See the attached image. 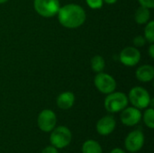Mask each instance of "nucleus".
<instances>
[{
    "mask_svg": "<svg viewBox=\"0 0 154 153\" xmlns=\"http://www.w3.org/2000/svg\"><path fill=\"white\" fill-rule=\"evenodd\" d=\"M120 119L124 125L125 126H134L138 124L142 119V113L140 109L132 106V107H125L123 111H121Z\"/></svg>",
    "mask_w": 154,
    "mask_h": 153,
    "instance_id": "9d476101",
    "label": "nucleus"
},
{
    "mask_svg": "<svg viewBox=\"0 0 154 153\" xmlns=\"http://www.w3.org/2000/svg\"><path fill=\"white\" fill-rule=\"evenodd\" d=\"M149 55L152 59L154 58V44L152 43H151L150 48H149Z\"/></svg>",
    "mask_w": 154,
    "mask_h": 153,
    "instance_id": "5701e85b",
    "label": "nucleus"
},
{
    "mask_svg": "<svg viewBox=\"0 0 154 153\" xmlns=\"http://www.w3.org/2000/svg\"><path fill=\"white\" fill-rule=\"evenodd\" d=\"M128 101L138 109H145L150 106L152 98L149 92L142 87H133L128 95Z\"/></svg>",
    "mask_w": 154,
    "mask_h": 153,
    "instance_id": "20e7f679",
    "label": "nucleus"
},
{
    "mask_svg": "<svg viewBox=\"0 0 154 153\" xmlns=\"http://www.w3.org/2000/svg\"><path fill=\"white\" fill-rule=\"evenodd\" d=\"M143 122L145 124V125L147 127H149L150 129H153L154 128V110L153 107H150L146 109V111L144 112L143 115H142Z\"/></svg>",
    "mask_w": 154,
    "mask_h": 153,
    "instance_id": "f3484780",
    "label": "nucleus"
},
{
    "mask_svg": "<svg viewBox=\"0 0 154 153\" xmlns=\"http://www.w3.org/2000/svg\"><path fill=\"white\" fill-rule=\"evenodd\" d=\"M128 97L123 92H112L105 99L104 106L107 112L115 114L123 111L128 106Z\"/></svg>",
    "mask_w": 154,
    "mask_h": 153,
    "instance_id": "f03ea898",
    "label": "nucleus"
},
{
    "mask_svg": "<svg viewBox=\"0 0 154 153\" xmlns=\"http://www.w3.org/2000/svg\"><path fill=\"white\" fill-rule=\"evenodd\" d=\"M116 126V121L112 115H105L97 123V132L102 136H108L111 134Z\"/></svg>",
    "mask_w": 154,
    "mask_h": 153,
    "instance_id": "9b49d317",
    "label": "nucleus"
},
{
    "mask_svg": "<svg viewBox=\"0 0 154 153\" xmlns=\"http://www.w3.org/2000/svg\"><path fill=\"white\" fill-rule=\"evenodd\" d=\"M82 153H103V150L99 142L95 140H88L86 141L81 149Z\"/></svg>",
    "mask_w": 154,
    "mask_h": 153,
    "instance_id": "2eb2a0df",
    "label": "nucleus"
},
{
    "mask_svg": "<svg viewBox=\"0 0 154 153\" xmlns=\"http://www.w3.org/2000/svg\"><path fill=\"white\" fill-rule=\"evenodd\" d=\"M72 140L70 130L63 125L55 127L50 135V142L52 146L57 149H64L69 146Z\"/></svg>",
    "mask_w": 154,
    "mask_h": 153,
    "instance_id": "7ed1b4c3",
    "label": "nucleus"
},
{
    "mask_svg": "<svg viewBox=\"0 0 154 153\" xmlns=\"http://www.w3.org/2000/svg\"><path fill=\"white\" fill-rule=\"evenodd\" d=\"M75 103V95L70 91H65L57 97V106L59 108L68 110L73 106Z\"/></svg>",
    "mask_w": 154,
    "mask_h": 153,
    "instance_id": "f8f14e48",
    "label": "nucleus"
},
{
    "mask_svg": "<svg viewBox=\"0 0 154 153\" xmlns=\"http://www.w3.org/2000/svg\"><path fill=\"white\" fill-rule=\"evenodd\" d=\"M57 124V116L55 113L51 109L42 110L37 118V124L41 131L44 133H51Z\"/></svg>",
    "mask_w": 154,
    "mask_h": 153,
    "instance_id": "0eeeda50",
    "label": "nucleus"
},
{
    "mask_svg": "<svg viewBox=\"0 0 154 153\" xmlns=\"http://www.w3.org/2000/svg\"><path fill=\"white\" fill-rule=\"evenodd\" d=\"M144 134L141 130H134L129 133L125 140V147L130 152H137L144 145Z\"/></svg>",
    "mask_w": 154,
    "mask_h": 153,
    "instance_id": "6e6552de",
    "label": "nucleus"
},
{
    "mask_svg": "<svg viewBox=\"0 0 154 153\" xmlns=\"http://www.w3.org/2000/svg\"><path fill=\"white\" fill-rule=\"evenodd\" d=\"M8 0H0V4H4V3H5V2H7Z\"/></svg>",
    "mask_w": 154,
    "mask_h": 153,
    "instance_id": "a878e982",
    "label": "nucleus"
},
{
    "mask_svg": "<svg viewBox=\"0 0 154 153\" xmlns=\"http://www.w3.org/2000/svg\"><path fill=\"white\" fill-rule=\"evenodd\" d=\"M150 18H151L150 10L149 8L144 6H140L134 14V19L138 24L147 23L150 21Z\"/></svg>",
    "mask_w": 154,
    "mask_h": 153,
    "instance_id": "4468645a",
    "label": "nucleus"
},
{
    "mask_svg": "<svg viewBox=\"0 0 154 153\" xmlns=\"http://www.w3.org/2000/svg\"><path fill=\"white\" fill-rule=\"evenodd\" d=\"M141 6H144L147 8H153L154 7V0H138Z\"/></svg>",
    "mask_w": 154,
    "mask_h": 153,
    "instance_id": "412c9836",
    "label": "nucleus"
},
{
    "mask_svg": "<svg viewBox=\"0 0 154 153\" xmlns=\"http://www.w3.org/2000/svg\"><path fill=\"white\" fill-rule=\"evenodd\" d=\"M120 61L127 67H134L141 60V52L135 47H126L122 50L119 55Z\"/></svg>",
    "mask_w": 154,
    "mask_h": 153,
    "instance_id": "1a4fd4ad",
    "label": "nucleus"
},
{
    "mask_svg": "<svg viewBox=\"0 0 154 153\" xmlns=\"http://www.w3.org/2000/svg\"><path fill=\"white\" fill-rule=\"evenodd\" d=\"M42 153H59V152H58V149H57V148H55V147H54V146H52V145H50V146L45 147V148L42 150Z\"/></svg>",
    "mask_w": 154,
    "mask_h": 153,
    "instance_id": "4be33fe9",
    "label": "nucleus"
},
{
    "mask_svg": "<svg viewBox=\"0 0 154 153\" xmlns=\"http://www.w3.org/2000/svg\"><path fill=\"white\" fill-rule=\"evenodd\" d=\"M145 42H146V40H145V38L143 37V36H142V35H138V36H136L134 39V46L135 47H143V46H144V44H145Z\"/></svg>",
    "mask_w": 154,
    "mask_h": 153,
    "instance_id": "aec40b11",
    "label": "nucleus"
},
{
    "mask_svg": "<svg viewBox=\"0 0 154 153\" xmlns=\"http://www.w3.org/2000/svg\"><path fill=\"white\" fill-rule=\"evenodd\" d=\"M106 4H108V5H114L117 2V0H103Z\"/></svg>",
    "mask_w": 154,
    "mask_h": 153,
    "instance_id": "393cba45",
    "label": "nucleus"
},
{
    "mask_svg": "<svg viewBox=\"0 0 154 153\" xmlns=\"http://www.w3.org/2000/svg\"><path fill=\"white\" fill-rule=\"evenodd\" d=\"M33 6L41 16L50 18L58 14L60 4L59 0H34Z\"/></svg>",
    "mask_w": 154,
    "mask_h": 153,
    "instance_id": "39448f33",
    "label": "nucleus"
},
{
    "mask_svg": "<svg viewBox=\"0 0 154 153\" xmlns=\"http://www.w3.org/2000/svg\"><path fill=\"white\" fill-rule=\"evenodd\" d=\"M57 15L60 23L69 29L78 28L86 21L85 10L76 4H68L60 6Z\"/></svg>",
    "mask_w": 154,
    "mask_h": 153,
    "instance_id": "f257e3e1",
    "label": "nucleus"
},
{
    "mask_svg": "<svg viewBox=\"0 0 154 153\" xmlns=\"http://www.w3.org/2000/svg\"><path fill=\"white\" fill-rule=\"evenodd\" d=\"M110 153H125V151L124 150L120 149V148H115V149H113V150L111 151V152Z\"/></svg>",
    "mask_w": 154,
    "mask_h": 153,
    "instance_id": "b1692460",
    "label": "nucleus"
},
{
    "mask_svg": "<svg viewBox=\"0 0 154 153\" xmlns=\"http://www.w3.org/2000/svg\"><path fill=\"white\" fill-rule=\"evenodd\" d=\"M90 65H91L93 71H95L96 73H99L104 70V69L106 67V61L102 56L96 55L91 59Z\"/></svg>",
    "mask_w": 154,
    "mask_h": 153,
    "instance_id": "dca6fc26",
    "label": "nucleus"
},
{
    "mask_svg": "<svg viewBox=\"0 0 154 153\" xmlns=\"http://www.w3.org/2000/svg\"><path fill=\"white\" fill-rule=\"evenodd\" d=\"M145 40L150 43H153L154 41V21H150L147 23V25L144 29V36Z\"/></svg>",
    "mask_w": 154,
    "mask_h": 153,
    "instance_id": "a211bd4d",
    "label": "nucleus"
},
{
    "mask_svg": "<svg viewBox=\"0 0 154 153\" xmlns=\"http://www.w3.org/2000/svg\"><path fill=\"white\" fill-rule=\"evenodd\" d=\"M88 5L92 9H100L103 6V0H86Z\"/></svg>",
    "mask_w": 154,
    "mask_h": 153,
    "instance_id": "6ab92c4d",
    "label": "nucleus"
},
{
    "mask_svg": "<svg viewBox=\"0 0 154 153\" xmlns=\"http://www.w3.org/2000/svg\"><path fill=\"white\" fill-rule=\"evenodd\" d=\"M135 76L141 82H150L154 78V68L152 65H143L137 69Z\"/></svg>",
    "mask_w": 154,
    "mask_h": 153,
    "instance_id": "ddd939ff",
    "label": "nucleus"
},
{
    "mask_svg": "<svg viewBox=\"0 0 154 153\" xmlns=\"http://www.w3.org/2000/svg\"><path fill=\"white\" fill-rule=\"evenodd\" d=\"M94 84L97 89L106 95H108L112 92H114L116 88V79L102 72H99L96 75L94 79Z\"/></svg>",
    "mask_w": 154,
    "mask_h": 153,
    "instance_id": "423d86ee",
    "label": "nucleus"
}]
</instances>
